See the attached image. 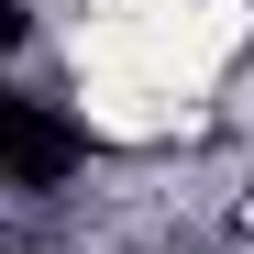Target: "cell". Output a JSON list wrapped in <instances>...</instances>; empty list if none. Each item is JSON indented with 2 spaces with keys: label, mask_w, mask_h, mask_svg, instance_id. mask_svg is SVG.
Here are the masks:
<instances>
[{
  "label": "cell",
  "mask_w": 254,
  "mask_h": 254,
  "mask_svg": "<svg viewBox=\"0 0 254 254\" xmlns=\"http://www.w3.org/2000/svg\"><path fill=\"white\" fill-rule=\"evenodd\" d=\"M0 155H11V188H56L89 144H77L45 100H0Z\"/></svg>",
  "instance_id": "obj_1"
}]
</instances>
